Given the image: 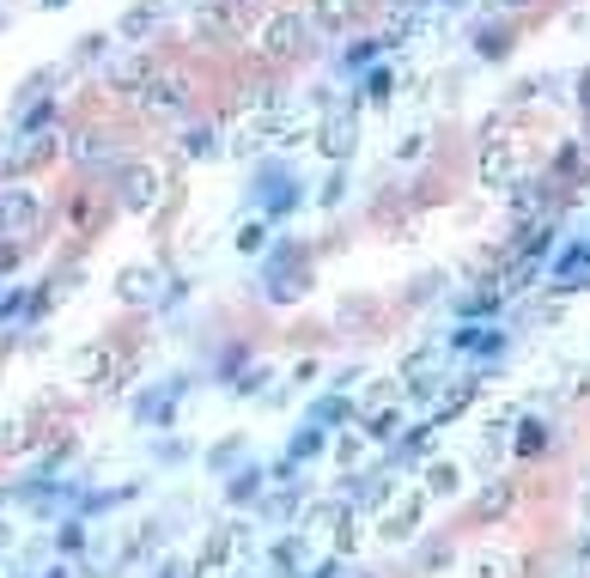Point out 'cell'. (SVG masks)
I'll list each match as a JSON object with an SVG mask.
<instances>
[{
	"instance_id": "6da1fadb",
	"label": "cell",
	"mask_w": 590,
	"mask_h": 578,
	"mask_svg": "<svg viewBox=\"0 0 590 578\" xmlns=\"http://www.w3.org/2000/svg\"><path fill=\"white\" fill-rule=\"evenodd\" d=\"M475 177H481L487 195H511L524 183V153H518V140H511V134H499V122H487V134H481Z\"/></svg>"
},
{
	"instance_id": "7a4b0ae2",
	"label": "cell",
	"mask_w": 590,
	"mask_h": 578,
	"mask_svg": "<svg viewBox=\"0 0 590 578\" xmlns=\"http://www.w3.org/2000/svg\"><path fill=\"white\" fill-rule=\"evenodd\" d=\"M311 293V262H305V250L299 244H280L274 256H268V268H262V299L268 305H292V299H305Z\"/></svg>"
},
{
	"instance_id": "3957f363",
	"label": "cell",
	"mask_w": 590,
	"mask_h": 578,
	"mask_svg": "<svg viewBox=\"0 0 590 578\" xmlns=\"http://www.w3.org/2000/svg\"><path fill=\"white\" fill-rule=\"evenodd\" d=\"M317 153H323L329 165H347V159L359 153V98H341L335 110H323V122H317Z\"/></svg>"
},
{
	"instance_id": "277c9868",
	"label": "cell",
	"mask_w": 590,
	"mask_h": 578,
	"mask_svg": "<svg viewBox=\"0 0 590 578\" xmlns=\"http://www.w3.org/2000/svg\"><path fill=\"white\" fill-rule=\"evenodd\" d=\"M37 226H43V201H37V189H25V183H0V238H37Z\"/></svg>"
},
{
	"instance_id": "5b68a950",
	"label": "cell",
	"mask_w": 590,
	"mask_h": 578,
	"mask_svg": "<svg viewBox=\"0 0 590 578\" xmlns=\"http://www.w3.org/2000/svg\"><path fill=\"white\" fill-rule=\"evenodd\" d=\"M244 548H250L244 524H219V530H207V542H201V554H195V578H226V566L244 560Z\"/></svg>"
},
{
	"instance_id": "8992f818",
	"label": "cell",
	"mask_w": 590,
	"mask_h": 578,
	"mask_svg": "<svg viewBox=\"0 0 590 578\" xmlns=\"http://www.w3.org/2000/svg\"><path fill=\"white\" fill-rule=\"evenodd\" d=\"M159 195H165L159 165H146V159L122 165V177H116V207H128V213H153V207H159Z\"/></svg>"
},
{
	"instance_id": "52a82bcc",
	"label": "cell",
	"mask_w": 590,
	"mask_h": 578,
	"mask_svg": "<svg viewBox=\"0 0 590 578\" xmlns=\"http://www.w3.org/2000/svg\"><path fill=\"white\" fill-rule=\"evenodd\" d=\"M445 353L451 347H414V353H402V366H396V384H402V396H432L438 390V366H445Z\"/></svg>"
},
{
	"instance_id": "ba28073f",
	"label": "cell",
	"mask_w": 590,
	"mask_h": 578,
	"mask_svg": "<svg viewBox=\"0 0 590 578\" xmlns=\"http://www.w3.org/2000/svg\"><path fill=\"white\" fill-rule=\"evenodd\" d=\"M244 7H250V0H201V7H195V31L213 37V43H232V37H244Z\"/></svg>"
},
{
	"instance_id": "9c48e42d",
	"label": "cell",
	"mask_w": 590,
	"mask_h": 578,
	"mask_svg": "<svg viewBox=\"0 0 590 578\" xmlns=\"http://www.w3.org/2000/svg\"><path fill=\"white\" fill-rule=\"evenodd\" d=\"M134 104H140L146 116H177V110L189 104V74H153V80L134 92Z\"/></svg>"
},
{
	"instance_id": "30bf717a",
	"label": "cell",
	"mask_w": 590,
	"mask_h": 578,
	"mask_svg": "<svg viewBox=\"0 0 590 578\" xmlns=\"http://www.w3.org/2000/svg\"><path fill=\"white\" fill-rule=\"evenodd\" d=\"M420 512H426V493H402V499H390L384 505V518H378V536L384 542H414L420 536Z\"/></svg>"
},
{
	"instance_id": "8fae6325",
	"label": "cell",
	"mask_w": 590,
	"mask_h": 578,
	"mask_svg": "<svg viewBox=\"0 0 590 578\" xmlns=\"http://www.w3.org/2000/svg\"><path fill=\"white\" fill-rule=\"evenodd\" d=\"M153 74H159V67H153V55H146V49H122V55H110V67H104V86L134 98Z\"/></svg>"
},
{
	"instance_id": "7c38bea8",
	"label": "cell",
	"mask_w": 590,
	"mask_h": 578,
	"mask_svg": "<svg viewBox=\"0 0 590 578\" xmlns=\"http://www.w3.org/2000/svg\"><path fill=\"white\" fill-rule=\"evenodd\" d=\"M299 49H305V13H274L262 25V55L268 61H292Z\"/></svg>"
},
{
	"instance_id": "4fadbf2b",
	"label": "cell",
	"mask_w": 590,
	"mask_h": 578,
	"mask_svg": "<svg viewBox=\"0 0 590 578\" xmlns=\"http://www.w3.org/2000/svg\"><path fill=\"white\" fill-rule=\"evenodd\" d=\"M505 293H511V280H505V274H481V280L469 286V293H463V299H457L451 311H457L463 323H475V317H487V311H499V305H505Z\"/></svg>"
},
{
	"instance_id": "5bb4252c",
	"label": "cell",
	"mask_w": 590,
	"mask_h": 578,
	"mask_svg": "<svg viewBox=\"0 0 590 578\" xmlns=\"http://www.w3.org/2000/svg\"><path fill=\"white\" fill-rule=\"evenodd\" d=\"M116 134H104V128H86V134H73L67 140V159L73 165H86V171H104V165H116Z\"/></svg>"
},
{
	"instance_id": "9a60e30c",
	"label": "cell",
	"mask_w": 590,
	"mask_h": 578,
	"mask_svg": "<svg viewBox=\"0 0 590 578\" xmlns=\"http://www.w3.org/2000/svg\"><path fill=\"white\" fill-rule=\"evenodd\" d=\"M116 299L122 305H153L159 299V268H146V262H128V268H116Z\"/></svg>"
},
{
	"instance_id": "2e32d148",
	"label": "cell",
	"mask_w": 590,
	"mask_h": 578,
	"mask_svg": "<svg viewBox=\"0 0 590 578\" xmlns=\"http://www.w3.org/2000/svg\"><path fill=\"white\" fill-rule=\"evenodd\" d=\"M396 481V469H372V475H359V487H347V505H353V518L359 512H378V505H390V487Z\"/></svg>"
},
{
	"instance_id": "e0dca14e",
	"label": "cell",
	"mask_w": 590,
	"mask_h": 578,
	"mask_svg": "<svg viewBox=\"0 0 590 578\" xmlns=\"http://www.w3.org/2000/svg\"><path fill=\"white\" fill-rule=\"evenodd\" d=\"M396 426H402V402H365V408H359V432H365L372 445H390Z\"/></svg>"
},
{
	"instance_id": "ac0fdd59",
	"label": "cell",
	"mask_w": 590,
	"mask_h": 578,
	"mask_svg": "<svg viewBox=\"0 0 590 578\" xmlns=\"http://www.w3.org/2000/svg\"><path fill=\"white\" fill-rule=\"evenodd\" d=\"M67 378L73 384H104L110 378V341H92V347H80L67 359Z\"/></svg>"
},
{
	"instance_id": "d6986e66",
	"label": "cell",
	"mask_w": 590,
	"mask_h": 578,
	"mask_svg": "<svg viewBox=\"0 0 590 578\" xmlns=\"http://www.w3.org/2000/svg\"><path fill=\"white\" fill-rule=\"evenodd\" d=\"M219 153H226V134H219L213 122H195V128L177 140V159H183V165H195V159H219Z\"/></svg>"
},
{
	"instance_id": "ffe728a7",
	"label": "cell",
	"mask_w": 590,
	"mask_h": 578,
	"mask_svg": "<svg viewBox=\"0 0 590 578\" xmlns=\"http://www.w3.org/2000/svg\"><path fill=\"white\" fill-rule=\"evenodd\" d=\"M159 25H165V0H134V7L122 13V25H116V31H122L128 43H146Z\"/></svg>"
},
{
	"instance_id": "44dd1931",
	"label": "cell",
	"mask_w": 590,
	"mask_h": 578,
	"mask_svg": "<svg viewBox=\"0 0 590 578\" xmlns=\"http://www.w3.org/2000/svg\"><path fill=\"white\" fill-rule=\"evenodd\" d=\"M420 493H426V499H457V493H463V463H457V457H432Z\"/></svg>"
},
{
	"instance_id": "7402d4cb",
	"label": "cell",
	"mask_w": 590,
	"mask_h": 578,
	"mask_svg": "<svg viewBox=\"0 0 590 578\" xmlns=\"http://www.w3.org/2000/svg\"><path fill=\"white\" fill-rule=\"evenodd\" d=\"M445 347H451V353H505V335H499L493 323H463Z\"/></svg>"
},
{
	"instance_id": "603a6c76",
	"label": "cell",
	"mask_w": 590,
	"mask_h": 578,
	"mask_svg": "<svg viewBox=\"0 0 590 578\" xmlns=\"http://www.w3.org/2000/svg\"><path fill=\"white\" fill-rule=\"evenodd\" d=\"M177 396H183L177 384H171V390H153V396H140V402H134V414H140L146 426H159V432H171V420H177Z\"/></svg>"
},
{
	"instance_id": "cb8c5ba5",
	"label": "cell",
	"mask_w": 590,
	"mask_h": 578,
	"mask_svg": "<svg viewBox=\"0 0 590 578\" xmlns=\"http://www.w3.org/2000/svg\"><path fill=\"white\" fill-rule=\"evenodd\" d=\"M353 19H359V0H311V25H317V31H329V37H335V31H347Z\"/></svg>"
},
{
	"instance_id": "d4e9b609",
	"label": "cell",
	"mask_w": 590,
	"mask_h": 578,
	"mask_svg": "<svg viewBox=\"0 0 590 578\" xmlns=\"http://www.w3.org/2000/svg\"><path fill=\"white\" fill-rule=\"evenodd\" d=\"M37 445V414H13V420H0V457H19Z\"/></svg>"
},
{
	"instance_id": "484cf974",
	"label": "cell",
	"mask_w": 590,
	"mask_h": 578,
	"mask_svg": "<svg viewBox=\"0 0 590 578\" xmlns=\"http://www.w3.org/2000/svg\"><path fill=\"white\" fill-rule=\"evenodd\" d=\"M353 420H359V402H353V396H341V390L311 402V426H353Z\"/></svg>"
},
{
	"instance_id": "4316f807",
	"label": "cell",
	"mask_w": 590,
	"mask_h": 578,
	"mask_svg": "<svg viewBox=\"0 0 590 578\" xmlns=\"http://www.w3.org/2000/svg\"><path fill=\"white\" fill-rule=\"evenodd\" d=\"M323 451H329V432H323V426H299V432H292V445H286V463L299 469V463H311V457H323Z\"/></svg>"
},
{
	"instance_id": "83f0119b",
	"label": "cell",
	"mask_w": 590,
	"mask_h": 578,
	"mask_svg": "<svg viewBox=\"0 0 590 578\" xmlns=\"http://www.w3.org/2000/svg\"><path fill=\"white\" fill-rule=\"evenodd\" d=\"M262 487H268V469H262V463H250V469H238V475L226 481V499H232V505H250V499L262 505Z\"/></svg>"
},
{
	"instance_id": "f1b7e54d",
	"label": "cell",
	"mask_w": 590,
	"mask_h": 578,
	"mask_svg": "<svg viewBox=\"0 0 590 578\" xmlns=\"http://www.w3.org/2000/svg\"><path fill=\"white\" fill-rule=\"evenodd\" d=\"M292 201H299V183H292L286 171H268V195H262V213H268V220H280V213H292Z\"/></svg>"
},
{
	"instance_id": "f546056e",
	"label": "cell",
	"mask_w": 590,
	"mask_h": 578,
	"mask_svg": "<svg viewBox=\"0 0 590 578\" xmlns=\"http://www.w3.org/2000/svg\"><path fill=\"white\" fill-rule=\"evenodd\" d=\"M432 445H438V420L414 426L408 439H396V469H402V463H420V457H432Z\"/></svg>"
},
{
	"instance_id": "4dcf8cb0",
	"label": "cell",
	"mask_w": 590,
	"mask_h": 578,
	"mask_svg": "<svg viewBox=\"0 0 590 578\" xmlns=\"http://www.w3.org/2000/svg\"><path fill=\"white\" fill-rule=\"evenodd\" d=\"M347 518H353L347 499H317V505H305V530H341Z\"/></svg>"
},
{
	"instance_id": "1f68e13d",
	"label": "cell",
	"mask_w": 590,
	"mask_h": 578,
	"mask_svg": "<svg viewBox=\"0 0 590 578\" xmlns=\"http://www.w3.org/2000/svg\"><path fill=\"white\" fill-rule=\"evenodd\" d=\"M268 560H274L280 572H299V578H305V560H311V542H305V536H280Z\"/></svg>"
},
{
	"instance_id": "d6a6232c",
	"label": "cell",
	"mask_w": 590,
	"mask_h": 578,
	"mask_svg": "<svg viewBox=\"0 0 590 578\" xmlns=\"http://www.w3.org/2000/svg\"><path fill=\"white\" fill-rule=\"evenodd\" d=\"M518 572H524L518 554H499V548H481L475 554V578H518Z\"/></svg>"
},
{
	"instance_id": "836d02e7",
	"label": "cell",
	"mask_w": 590,
	"mask_h": 578,
	"mask_svg": "<svg viewBox=\"0 0 590 578\" xmlns=\"http://www.w3.org/2000/svg\"><path fill=\"white\" fill-rule=\"evenodd\" d=\"M475 55L481 61H505L511 55V25H481L475 31Z\"/></svg>"
},
{
	"instance_id": "e575fe53",
	"label": "cell",
	"mask_w": 590,
	"mask_h": 578,
	"mask_svg": "<svg viewBox=\"0 0 590 578\" xmlns=\"http://www.w3.org/2000/svg\"><path fill=\"white\" fill-rule=\"evenodd\" d=\"M268 226H274L268 213H256V220H244V226L232 232V244H238L244 256H262V250H268Z\"/></svg>"
},
{
	"instance_id": "d590c367",
	"label": "cell",
	"mask_w": 590,
	"mask_h": 578,
	"mask_svg": "<svg viewBox=\"0 0 590 578\" xmlns=\"http://www.w3.org/2000/svg\"><path fill=\"white\" fill-rule=\"evenodd\" d=\"M499 512H511V481H493V487H481V499H475V518H499Z\"/></svg>"
},
{
	"instance_id": "8d00e7d4",
	"label": "cell",
	"mask_w": 590,
	"mask_h": 578,
	"mask_svg": "<svg viewBox=\"0 0 590 578\" xmlns=\"http://www.w3.org/2000/svg\"><path fill=\"white\" fill-rule=\"evenodd\" d=\"M384 49H390V43H384V37H365V43H347V55H341V61H347V67H353V74H365V67H372V61H378V55H384Z\"/></svg>"
},
{
	"instance_id": "74e56055",
	"label": "cell",
	"mask_w": 590,
	"mask_h": 578,
	"mask_svg": "<svg viewBox=\"0 0 590 578\" xmlns=\"http://www.w3.org/2000/svg\"><path fill=\"white\" fill-rule=\"evenodd\" d=\"M548 445V426L542 420H518V439H511V451H518V457H536Z\"/></svg>"
},
{
	"instance_id": "f35d334b",
	"label": "cell",
	"mask_w": 590,
	"mask_h": 578,
	"mask_svg": "<svg viewBox=\"0 0 590 578\" xmlns=\"http://www.w3.org/2000/svg\"><path fill=\"white\" fill-rule=\"evenodd\" d=\"M475 390H481V384H457V390H445V396H438V426H445V420H457V414L475 402Z\"/></svg>"
},
{
	"instance_id": "ab89813d",
	"label": "cell",
	"mask_w": 590,
	"mask_h": 578,
	"mask_svg": "<svg viewBox=\"0 0 590 578\" xmlns=\"http://www.w3.org/2000/svg\"><path fill=\"white\" fill-rule=\"evenodd\" d=\"M365 451H372V439H365V432H353V426H347V439H335V463H341V469L365 463Z\"/></svg>"
},
{
	"instance_id": "60d3db41",
	"label": "cell",
	"mask_w": 590,
	"mask_h": 578,
	"mask_svg": "<svg viewBox=\"0 0 590 578\" xmlns=\"http://www.w3.org/2000/svg\"><path fill=\"white\" fill-rule=\"evenodd\" d=\"M426 147H432V134H426V128H408V134L396 140V165H414V159H426Z\"/></svg>"
},
{
	"instance_id": "b9f144b4",
	"label": "cell",
	"mask_w": 590,
	"mask_h": 578,
	"mask_svg": "<svg viewBox=\"0 0 590 578\" xmlns=\"http://www.w3.org/2000/svg\"><path fill=\"white\" fill-rule=\"evenodd\" d=\"M365 98H372V104L396 98V74H390V67H372V74H365Z\"/></svg>"
},
{
	"instance_id": "7bdbcfd3",
	"label": "cell",
	"mask_w": 590,
	"mask_h": 578,
	"mask_svg": "<svg viewBox=\"0 0 590 578\" xmlns=\"http://www.w3.org/2000/svg\"><path fill=\"white\" fill-rule=\"evenodd\" d=\"M86 548V524L80 518H67L61 530H55V554H80Z\"/></svg>"
},
{
	"instance_id": "ee69618b",
	"label": "cell",
	"mask_w": 590,
	"mask_h": 578,
	"mask_svg": "<svg viewBox=\"0 0 590 578\" xmlns=\"http://www.w3.org/2000/svg\"><path fill=\"white\" fill-rule=\"evenodd\" d=\"M238 457H244V432H232V439H219V445L207 451V463H213V469H226V463H238Z\"/></svg>"
},
{
	"instance_id": "f6af8a7d",
	"label": "cell",
	"mask_w": 590,
	"mask_h": 578,
	"mask_svg": "<svg viewBox=\"0 0 590 578\" xmlns=\"http://www.w3.org/2000/svg\"><path fill=\"white\" fill-rule=\"evenodd\" d=\"M341 195H347V171L335 165V171L323 177V189H317V207H341Z\"/></svg>"
},
{
	"instance_id": "bcb514c9",
	"label": "cell",
	"mask_w": 590,
	"mask_h": 578,
	"mask_svg": "<svg viewBox=\"0 0 590 578\" xmlns=\"http://www.w3.org/2000/svg\"><path fill=\"white\" fill-rule=\"evenodd\" d=\"M262 384H268V366H262V359H256V366H244V372L232 378V390H238V396H256Z\"/></svg>"
},
{
	"instance_id": "7dc6e473",
	"label": "cell",
	"mask_w": 590,
	"mask_h": 578,
	"mask_svg": "<svg viewBox=\"0 0 590 578\" xmlns=\"http://www.w3.org/2000/svg\"><path fill=\"white\" fill-rule=\"evenodd\" d=\"M438 286H445V274H420V280H414V293H408V305H426Z\"/></svg>"
},
{
	"instance_id": "c3c4849f",
	"label": "cell",
	"mask_w": 590,
	"mask_h": 578,
	"mask_svg": "<svg viewBox=\"0 0 590 578\" xmlns=\"http://www.w3.org/2000/svg\"><path fill=\"white\" fill-rule=\"evenodd\" d=\"M359 548V518H347L341 530H335V554H353Z\"/></svg>"
},
{
	"instance_id": "681fc988",
	"label": "cell",
	"mask_w": 590,
	"mask_h": 578,
	"mask_svg": "<svg viewBox=\"0 0 590 578\" xmlns=\"http://www.w3.org/2000/svg\"><path fill=\"white\" fill-rule=\"evenodd\" d=\"M25 262V244H13V238H0V274H13Z\"/></svg>"
},
{
	"instance_id": "f907efd6",
	"label": "cell",
	"mask_w": 590,
	"mask_h": 578,
	"mask_svg": "<svg viewBox=\"0 0 590 578\" xmlns=\"http://www.w3.org/2000/svg\"><path fill=\"white\" fill-rule=\"evenodd\" d=\"M104 43H110V37H98V31H92V37H80V49H73V55H80V61H98V55H104Z\"/></svg>"
},
{
	"instance_id": "816d5d0a",
	"label": "cell",
	"mask_w": 590,
	"mask_h": 578,
	"mask_svg": "<svg viewBox=\"0 0 590 578\" xmlns=\"http://www.w3.org/2000/svg\"><path fill=\"white\" fill-rule=\"evenodd\" d=\"M153 578H195V566H159Z\"/></svg>"
},
{
	"instance_id": "f5cc1de1",
	"label": "cell",
	"mask_w": 590,
	"mask_h": 578,
	"mask_svg": "<svg viewBox=\"0 0 590 578\" xmlns=\"http://www.w3.org/2000/svg\"><path fill=\"white\" fill-rule=\"evenodd\" d=\"M43 578H73V572H67V566H49V572H43Z\"/></svg>"
},
{
	"instance_id": "db71d44e",
	"label": "cell",
	"mask_w": 590,
	"mask_h": 578,
	"mask_svg": "<svg viewBox=\"0 0 590 578\" xmlns=\"http://www.w3.org/2000/svg\"><path fill=\"white\" fill-rule=\"evenodd\" d=\"M505 7H530V0H505Z\"/></svg>"
},
{
	"instance_id": "11a10c76",
	"label": "cell",
	"mask_w": 590,
	"mask_h": 578,
	"mask_svg": "<svg viewBox=\"0 0 590 578\" xmlns=\"http://www.w3.org/2000/svg\"><path fill=\"white\" fill-rule=\"evenodd\" d=\"M43 7H67V0H43Z\"/></svg>"
},
{
	"instance_id": "9f6ffc18",
	"label": "cell",
	"mask_w": 590,
	"mask_h": 578,
	"mask_svg": "<svg viewBox=\"0 0 590 578\" xmlns=\"http://www.w3.org/2000/svg\"><path fill=\"white\" fill-rule=\"evenodd\" d=\"M384 7H408V0H384Z\"/></svg>"
},
{
	"instance_id": "6f0895ef",
	"label": "cell",
	"mask_w": 590,
	"mask_h": 578,
	"mask_svg": "<svg viewBox=\"0 0 590 578\" xmlns=\"http://www.w3.org/2000/svg\"><path fill=\"white\" fill-rule=\"evenodd\" d=\"M0 505H7V487H0Z\"/></svg>"
}]
</instances>
